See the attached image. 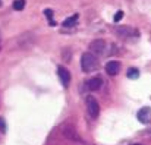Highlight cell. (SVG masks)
<instances>
[{
  "label": "cell",
  "instance_id": "9a60e30c",
  "mask_svg": "<svg viewBox=\"0 0 151 145\" xmlns=\"http://www.w3.org/2000/svg\"><path fill=\"white\" fill-rule=\"evenodd\" d=\"M0 131L1 132H6V123H4V119L0 117Z\"/></svg>",
  "mask_w": 151,
  "mask_h": 145
},
{
  "label": "cell",
  "instance_id": "30bf717a",
  "mask_svg": "<svg viewBox=\"0 0 151 145\" xmlns=\"http://www.w3.org/2000/svg\"><path fill=\"white\" fill-rule=\"evenodd\" d=\"M76 22H78V15H72L70 18L63 21V27H73Z\"/></svg>",
  "mask_w": 151,
  "mask_h": 145
},
{
  "label": "cell",
  "instance_id": "7a4b0ae2",
  "mask_svg": "<svg viewBox=\"0 0 151 145\" xmlns=\"http://www.w3.org/2000/svg\"><path fill=\"white\" fill-rule=\"evenodd\" d=\"M85 103H87V110H88L90 117H91V119H97V117H99V113H100L99 101L93 95H88L85 98Z\"/></svg>",
  "mask_w": 151,
  "mask_h": 145
},
{
  "label": "cell",
  "instance_id": "7c38bea8",
  "mask_svg": "<svg viewBox=\"0 0 151 145\" xmlns=\"http://www.w3.org/2000/svg\"><path fill=\"white\" fill-rule=\"evenodd\" d=\"M138 76H139V72H138L137 69H134V67H132V69H129V70H128V78H131V79H137Z\"/></svg>",
  "mask_w": 151,
  "mask_h": 145
},
{
  "label": "cell",
  "instance_id": "ba28073f",
  "mask_svg": "<svg viewBox=\"0 0 151 145\" xmlns=\"http://www.w3.org/2000/svg\"><path fill=\"white\" fill-rule=\"evenodd\" d=\"M150 114H151L150 107H142V108H139L137 117H138V120H139L141 123H148V120H150Z\"/></svg>",
  "mask_w": 151,
  "mask_h": 145
},
{
  "label": "cell",
  "instance_id": "5b68a950",
  "mask_svg": "<svg viewBox=\"0 0 151 145\" xmlns=\"http://www.w3.org/2000/svg\"><path fill=\"white\" fill-rule=\"evenodd\" d=\"M57 73H59V76H60L62 84H63L65 87H68L69 82H70V73H69V70H68L65 66H59V67H57Z\"/></svg>",
  "mask_w": 151,
  "mask_h": 145
},
{
  "label": "cell",
  "instance_id": "9c48e42d",
  "mask_svg": "<svg viewBox=\"0 0 151 145\" xmlns=\"http://www.w3.org/2000/svg\"><path fill=\"white\" fill-rule=\"evenodd\" d=\"M65 136H68V138H70L72 141H76V142H81V138L73 132V129L72 128H66L65 129Z\"/></svg>",
  "mask_w": 151,
  "mask_h": 145
},
{
  "label": "cell",
  "instance_id": "277c9868",
  "mask_svg": "<svg viewBox=\"0 0 151 145\" xmlns=\"http://www.w3.org/2000/svg\"><path fill=\"white\" fill-rule=\"evenodd\" d=\"M106 50V43L104 40H94L90 43V53L99 56V54H103Z\"/></svg>",
  "mask_w": 151,
  "mask_h": 145
},
{
  "label": "cell",
  "instance_id": "6da1fadb",
  "mask_svg": "<svg viewBox=\"0 0 151 145\" xmlns=\"http://www.w3.org/2000/svg\"><path fill=\"white\" fill-rule=\"evenodd\" d=\"M81 67L82 72H94L99 67V59L96 57V54L93 53H84L82 59H81Z\"/></svg>",
  "mask_w": 151,
  "mask_h": 145
},
{
  "label": "cell",
  "instance_id": "52a82bcc",
  "mask_svg": "<svg viewBox=\"0 0 151 145\" xmlns=\"http://www.w3.org/2000/svg\"><path fill=\"white\" fill-rule=\"evenodd\" d=\"M101 85H103V79L100 76H96V78H91L90 81H87V88L90 91H97L100 90Z\"/></svg>",
  "mask_w": 151,
  "mask_h": 145
},
{
  "label": "cell",
  "instance_id": "3957f363",
  "mask_svg": "<svg viewBox=\"0 0 151 145\" xmlns=\"http://www.w3.org/2000/svg\"><path fill=\"white\" fill-rule=\"evenodd\" d=\"M116 34L122 38H129V37H137L138 31L132 27H117L116 28Z\"/></svg>",
  "mask_w": 151,
  "mask_h": 145
},
{
  "label": "cell",
  "instance_id": "5bb4252c",
  "mask_svg": "<svg viewBox=\"0 0 151 145\" xmlns=\"http://www.w3.org/2000/svg\"><path fill=\"white\" fill-rule=\"evenodd\" d=\"M122 18H123V12H122V10H119V12L114 15V22H119Z\"/></svg>",
  "mask_w": 151,
  "mask_h": 145
},
{
  "label": "cell",
  "instance_id": "8992f818",
  "mask_svg": "<svg viewBox=\"0 0 151 145\" xmlns=\"http://www.w3.org/2000/svg\"><path fill=\"white\" fill-rule=\"evenodd\" d=\"M119 70H120V63L119 62H116V60H110L107 65H106V72L109 73V75H117L119 73Z\"/></svg>",
  "mask_w": 151,
  "mask_h": 145
},
{
  "label": "cell",
  "instance_id": "8fae6325",
  "mask_svg": "<svg viewBox=\"0 0 151 145\" xmlns=\"http://www.w3.org/2000/svg\"><path fill=\"white\" fill-rule=\"evenodd\" d=\"M25 7V0H15L13 1V9L15 10H22Z\"/></svg>",
  "mask_w": 151,
  "mask_h": 145
},
{
  "label": "cell",
  "instance_id": "2e32d148",
  "mask_svg": "<svg viewBox=\"0 0 151 145\" xmlns=\"http://www.w3.org/2000/svg\"><path fill=\"white\" fill-rule=\"evenodd\" d=\"M0 47H1V37H0Z\"/></svg>",
  "mask_w": 151,
  "mask_h": 145
},
{
  "label": "cell",
  "instance_id": "4fadbf2b",
  "mask_svg": "<svg viewBox=\"0 0 151 145\" xmlns=\"http://www.w3.org/2000/svg\"><path fill=\"white\" fill-rule=\"evenodd\" d=\"M44 15L47 16L49 24H50V25H54V21H53V10H51V9H46V10H44Z\"/></svg>",
  "mask_w": 151,
  "mask_h": 145
}]
</instances>
